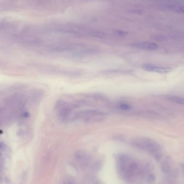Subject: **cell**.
Masks as SVG:
<instances>
[{"label": "cell", "instance_id": "obj_3", "mask_svg": "<svg viewBox=\"0 0 184 184\" xmlns=\"http://www.w3.org/2000/svg\"><path fill=\"white\" fill-rule=\"evenodd\" d=\"M158 7L160 9L169 11V12H174L177 14H184V6L178 3H173V2H161L159 3Z\"/></svg>", "mask_w": 184, "mask_h": 184}, {"label": "cell", "instance_id": "obj_5", "mask_svg": "<svg viewBox=\"0 0 184 184\" xmlns=\"http://www.w3.org/2000/svg\"><path fill=\"white\" fill-rule=\"evenodd\" d=\"M142 68L147 71L157 72L160 74H167L172 71V69L169 67L158 66L151 64H145L143 66Z\"/></svg>", "mask_w": 184, "mask_h": 184}, {"label": "cell", "instance_id": "obj_1", "mask_svg": "<svg viewBox=\"0 0 184 184\" xmlns=\"http://www.w3.org/2000/svg\"><path fill=\"white\" fill-rule=\"evenodd\" d=\"M132 144L137 148L148 151L152 154L158 161L161 159L160 147L155 141L149 138H137L133 140Z\"/></svg>", "mask_w": 184, "mask_h": 184}, {"label": "cell", "instance_id": "obj_11", "mask_svg": "<svg viewBox=\"0 0 184 184\" xmlns=\"http://www.w3.org/2000/svg\"><path fill=\"white\" fill-rule=\"evenodd\" d=\"M115 34L119 36L123 37V36H125L127 35L128 32L124 30H115Z\"/></svg>", "mask_w": 184, "mask_h": 184}, {"label": "cell", "instance_id": "obj_10", "mask_svg": "<svg viewBox=\"0 0 184 184\" xmlns=\"http://www.w3.org/2000/svg\"><path fill=\"white\" fill-rule=\"evenodd\" d=\"M118 107L120 109L123 111H128L131 109V106L127 103H121L119 104Z\"/></svg>", "mask_w": 184, "mask_h": 184}, {"label": "cell", "instance_id": "obj_6", "mask_svg": "<svg viewBox=\"0 0 184 184\" xmlns=\"http://www.w3.org/2000/svg\"><path fill=\"white\" fill-rule=\"evenodd\" d=\"M135 116L143 118H152V119H158L160 116L157 112L152 111H144L135 113Z\"/></svg>", "mask_w": 184, "mask_h": 184}, {"label": "cell", "instance_id": "obj_8", "mask_svg": "<svg viewBox=\"0 0 184 184\" xmlns=\"http://www.w3.org/2000/svg\"><path fill=\"white\" fill-rule=\"evenodd\" d=\"M75 158L78 159V160H86L88 159V156L87 155L85 152L79 150L76 152L75 155Z\"/></svg>", "mask_w": 184, "mask_h": 184}, {"label": "cell", "instance_id": "obj_15", "mask_svg": "<svg viewBox=\"0 0 184 184\" xmlns=\"http://www.w3.org/2000/svg\"><path fill=\"white\" fill-rule=\"evenodd\" d=\"M4 147V145L3 144H1V143H0V148L3 149Z\"/></svg>", "mask_w": 184, "mask_h": 184}, {"label": "cell", "instance_id": "obj_9", "mask_svg": "<svg viewBox=\"0 0 184 184\" xmlns=\"http://www.w3.org/2000/svg\"><path fill=\"white\" fill-rule=\"evenodd\" d=\"M171 169V164L168 160H164L161 164V170L165 173L170 172Z\"/></svg>", "mask_w": 184, "mask_h": 184}, {"label": "cell", "instance_id": "obj_7", "mask_svg": "<svg viewBox=\"0 0 184 184\" xmlns=\"http://www.w3.org/2000/svg\"><path fill=\"white\" fill-rule=\"evenodd\" d=\"M166 98L169 101H171L175 103L184 104V98L178 96H167Z\"/></svg>", "mask_w": 184, "mask_h": 184}, {"label": "cell", "instance_id": "obj_12", "mask_svg": "<svg viewBox=\"0 0 184 184\" xmlns=\"http://www.w3.org/2000/svg\"><path fill=\"white\" fill-rule=\"evenodd\" d=\"M155 38L159 41H166L167 40V37L163 35H157L155 36Z\"/></svg>", "mask_w": 184, "mask_h": 184}, {"label": "cell", "instance_id": "obj_2", "mask_svg": "<svg viewBox=\"0 0 184 184\" xmlns=\"http://www.w3.org/2000/svg\"><path fill=\"white\" fill-rule=\"evenodd\" d=\"M106 113L98 110H85L75 113L74 119H82L88 123H92L103 121Z\"/></svg>", "mask_w": 184, "mask_h": 184}, {"label": "cell", "instance_id": "obj_13", "mask_svg": "<svg viewBox=\"0 0 184 184\" xmlns=\"http://www.w3.org/2000/svg\"><path fill=\"white\" fill-rule=\"evenodd\" d=\"M129 12L133 14L141 15L143 14V11L142 10L138 9H134L132 10H131Z\"/></svg>", "mask_w": 184, "mask_h": 184}, {"label": "cell", "instance_id": "obj_4", "mask_svg": "<svg viewBox=\"0 0 184 184\" xmlns=\"http://www.w3.org/2000/svg\"><path fill=\"white\" fill-rule=\"evenodd\" d=\"M130 46L135 48L147 51H155L159 48V46L157 44L149 41L135 42L131 43Z\"/></svg>", "mask_w": 184, "mask_h": 184}, {"label": "cell", "instance_id": "obj_14", "mask_svg": "<svg viewBox=\"0 0 184 184\" xmlns=\"http://www.w3.org/2000/svg\"><path fill=\"white\" fill-rule=\"evenodd\" d=\"M155 179V177L153 174H150V176H149V179H150V180L154 181Z\"/></svg>", "mask_w": 184, "mask_h": 184}]
</instances>
